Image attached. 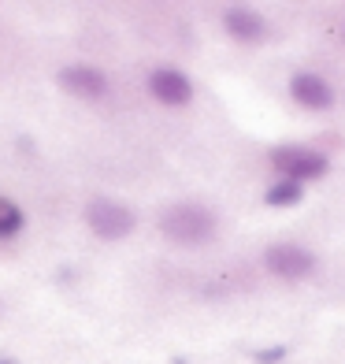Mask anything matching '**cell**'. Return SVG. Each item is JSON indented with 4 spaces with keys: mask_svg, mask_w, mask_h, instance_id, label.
Masks as SVG:
<instances>
[{
    "mask_svg": "<svg viewBox=\"0 0 345 364\" xmlns=\"http://www.w3.org/2000/svg\"><path fill=\"white\" fill-rule=\"evenodd\" d=\"M86 223H89V230H93L97 238L119 242V238H126L130 230H134L138 216H134V212H130L126 205H119V201L97 197V201H89V208H86Z\"/></svg>",
    "mask_w": 345,
    "mask_h": 364,
    "instance_id": "obj_4",
    "label": "cell"
},
{
    "mask_svg": "<svg viewBox=\"0 0 345 364\" xmlns=\"http://www.w3.org/2000/svg\"><path fill=\"white\" fill-rule=\"evenodd\" d=\"M278 360H286V346H271V350L256 353V364H278Z\"/></svg>",
    "mask_w": 345,
    "mask_h": 364,
    "instance_id": "obj_11",
    "label": "cell"
},
{
    "mask_svg": "<svg viewBox=\"0 0 345 364\" xmlns=\"http://www.w3.org/2000/svg\"><path fill=\"white\" fill-rule=\"evenodd\" d=\"M223 30H226L234 41L253 45V41H264L268 23H264V15H256L253 8H226V11H223Z\"/></svg>",
    "mask_w": 345,
    "mask_h": 364,
    "instance_id": "obj_8",
    "label": "cell"
},
{
    "mask_svg": "<svg viewBox=\"0 0 345 364\" xmlns=\"http://www.w3.org/2000/svg\"><path fill=\"white\" fill-rule=\"evenodd\" d=\"M271 168L278 171V178H290V182H316V178H323L327 175V156L323 153H316V149H305V145H278V149H271Z\"/></svg>",
    "mask_w": 345,
    "mask_h": 364,
    "instance_id": "obj_2",
    "label": "cell"
},
{
    "mask_svg": "<svg viewBox=\"0 0 345 364\" xmlns=\"http://www.w3.org/2000/svg\"><path fill=\"white\" fill-rule=\"evenodd\" d=\"M60 86L82 97V101H101L108 93V75L101 68H93V63H71V68L60 71Z\"/></svg>",
    "mask_w": 345,
    "mask_h": 364,
    "instance_id": "obj_6",
    "label": "cell"
},
{
    "mask_svg": "<svg viewBox=\"0 0 345 364\" xmlns=\"http://www.w3.org/2000/svg\"><path fill=\"white\" fill-rule=\"evenodd\" d=\"M0 364H11V360H0Z\"/></svg>",
    "mask_w": 345,
    "mask_h": 364,
    "instance_id": "obj_12",
    "label": "cell"
},
{
    "mask_svg": "<svg viewBox=\"0 0 345 364\" xmlns=\"http://www.w3.org/2000/svg\"><path fill=\"white\" fill-rule=\"evenodd\" d=\"M149 93L156 97L160 105H168V108H182V105L193 101V82L178 68H156L149 75Z\"/></svg>",
    "mask_w": 345,
    "mask_h": 364,
    "instance_id": "obj_5",
    "label": "cell"
},
{
    "mask_svg": "<svg viewBox=\"0 0 345 364\" xmlns=\"http://www.w3.org/2000/svg\"><path fill=\"white\" fill-rule=\"evenodd\" d=\"M216 227H219L216 212L204 208V205H193V201L171 205L160 216V235L175 245H204V242L216 238Z\"/></svg>",
    "mask_w": 345,
    "mask_h": 364,
    "instance_id": "obj_1",
    "label": "cell"
},
{
    "mask_svg": "<svg viewBox=\"0 0 345 364\" xmlns=\"http://www.w3.org/2000/svg\"><path fill=\"white\" fill-rule=\"evenodd\" d=\"M264 268L275 275V279H286V283H301V279H312L319 268V260L312 250L297 242H275L264 250Z\"/></svg>",
    "mask_w": 345,
    "mask_h": 364,
    "instance_id": "obj_3",
    "label": "cell"
},
{
    "mask_svg": "<svg viewBox=\"0 0 345 364\" xmlns=\"http://www.w3.org/2000/svg\"><path fill=\"white\" fill-rule=\"evenodd\" d=\"M19 230H23V208L8 197H0V238H15Z\"/></svg>",
    "mask_w": 345,
    "mask_h": 364,
    "instance_id": "obj_10",
    "label": "cell"
},
{
    "mask_svg": "<svg viewBox=\"0 0 345 364\" xmlns=\"http://www.w3.org/2000/svg\"><path fill=\"white\" fill-rule=\"evenodd\" d=\"M301 197H305V186L301 182H290V178H275L268 193H264V201L271 208H293V205H301Z\"/></svg>",
    "mask_w": 345,
    "mask_h": 364,
    "instance_id": "obj_9",
    "label": "cell"
},
{
    "mask_svg": "<svg viewBox=\"0 0 345 364\" xmlns=\"http://www.w3.org/2000/svg\"><path fill=\"white\" fill-rule=\"evenodd\" d=\"M290 97L308 112H327L334 105V86L316 71H301V75L290 78Z\"/></svg>",
    "mask_w": 345,
    "mask_h": 364,
    "instance_id": "obj_7",
    "label": "cell"
}]
</instances>
